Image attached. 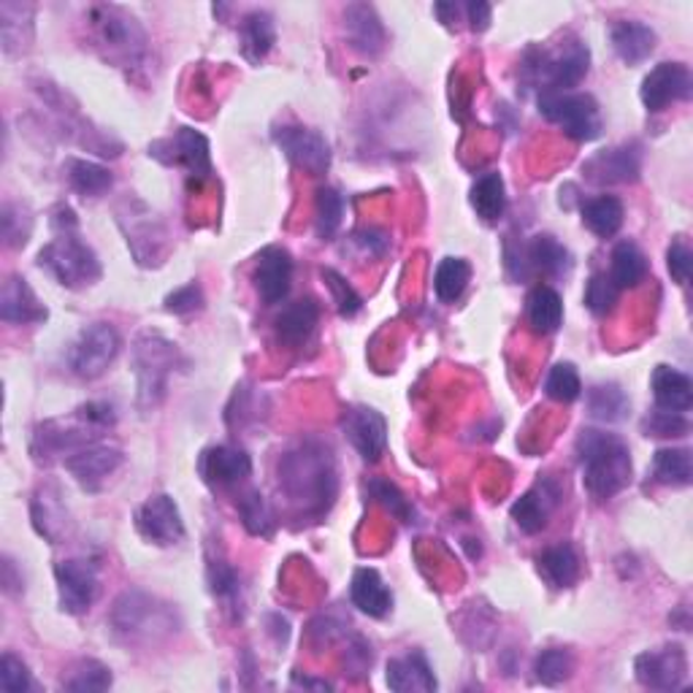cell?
I'll return each instance as SVG.
<instances>
[{
	"label": "cell",
	"mask_w": 693,
	"mask_h": 693,
	"mask_svg": "<svg viewBox=\"0 0 693 693\" xmlns=\"http://www.w3.org/2000/svg\"><path fill=\"white\" fill-rule=\"evenodd\" d=\"M279 491L301 517H323L339 493L334 452L320 439H301L279 458Z\"/></svg>",
	"instance_id": "obj_1"
},
{
	"label": "cell",
	"mask_w": 693,
	"mask_h": 693,
	"mask_svg": "<svg viewBox=\"0 0 693 693\" xmlns=\"http://www.w3.org/2000/svg\"><path fill=\"white\" fill-rule=\"evenodd\" d=\"M574 450H578L582 485L593 501L615 499L631 482V452L617 434L582 428Z\"/></svg>",
	"instance_id": "obj_2"
},
{
	"label": "cell",
	"mask_w": 693,
	"mask_h": 693,
	"mask_svg": "<svg viewBox=\"0 0 693 693\" xmlns=\"http://www.w3.org/2000/svg\"><path fill=\"white\" fill-rule=\"evenodd\" d=\"M52 225H55L57 236L38 253L41 269L49 271L63 288L79 290L96 284L103 273L101 260H98L96 249L79 236L77 214L68 206L55 209Z\"/></svg>",
	"instance_id": "obj_3"
},
{
	"label": "cell",
	"mask_w": 693,
	"mask_h": 693,
	"mask_svg": "<svg viewBox=\"0 0 693 693\" xmlns=\"http://www.w3.org/2000/svg\"><path fill=\"white\" fill-rule=\"evenodd\" d=\"M107 623L114 637L125 645H157L182 626L174 604L160 602L142 588L120 593Z\"/></svg>",
	"instance_id": "obj_4"
},
{
	"label": "cell",
	"mask_w": 693,
	"mask_h": 693,
	"mask_svg": "<svg viewBox=\"0 0 693 693\" xmlns=\"http://www.w3.org/2000/svg\"><path fill=\"white\" fill-rule=\"evenodd\" d=\"M92 41L109 63L120 68H144L149 60V38L133 14L112 3L87 9Z\"/></svg>",
	"instance_id": "obj_5"
},
{
	"label": "cell",
	"mask_w": 693,
	"mask_h": 693,
	"mask_svg": "<svg viewBox=\"0 0 693 693\" xmlns=\"http://www.w3.org/2000/svg\"><path fill=\"white\" fill-rule=\"evenodd\" d=\"M185 364L182 353L157 331H144L133 345V371H136V401L142 412H155L166 399L168 377Z\"/></svg>",
	"instance_id": "obj_6"
},
{
	"label": "cell",
	"mask_w": 693,
	"mask_h": 693,
	"mask_svg": "<svg viewBox=\"0 0 693 693\" xmlns=\"http://www.w3.org/2000/svg\"><path fill=\"white\" fill-rule=\"evenodd\" d=\"M523 74L532 81H541V92H569L591 71V49L582 41H569L558 52L532 49L523 55Z\"/></svg>",
	"instance_id": "obj_7"
},
{
	"label": "cell",
	"mask_w": 693,
	"mask_h": 693,
	"mask_svg": "<svg viewBox=\"0 0 693 693\" xmlns=\"http://www.w3.org/2000/svg\"><path fill=\"white\" fill-rule=\"evenodd\" d=\"M539 114L561 127L574 142H593L602 136V112L593 96L582 92H539Z\"/></svg>",
	"instance_id": "obj_8"
},
{
	"label": "cell",
	"mask_w": 693,
	"mask_h": 693,
	"mask_svg": "<svg viewBox=\"0 0 693 693\" xmlns=\"http://www.w3.org/2000/svg\"><path fill=\"white\" fill-rule=\"evenodd\" d=\"M122 339L112 323H90L81 328L68 353V366L79 380H98L120 355Z\"/></svg>",
	"instance_id": "obj_9"
},
{
	"label": "cell",
	"mask_w": 693,
	"mask_h": 693,
	"mask_svg": "<svg viewBox=\"0 0 693 693\" xmlns=\"http://www.w3.org/2000/svg\"><path fill=\"white\" fill-rule=\"evenodd\" d=\"M60 610L68 615H85L101 591V563L92 558H66L55 567Z\"/></svg>",
	"instance_id": "obj_10"
},
{
	"label": "cell",
	"mask_w": 693,
	"mask_h": 693,
	"mask_svg": "<svg viewBox=\"0 0 693 693\" xmlns=\"http://www.w3.org/2000/svg\"><path fill=\"white\" fill-rule=\"evenodd\" d=\"M149 157L160 160L163 166H179L195 179L212 177V153L209 138L193 127H177V133L160 142L149 144Z\"/></svg>",
	"instance_id": "obj_11"
},
{
	"label": "cell",
	"mask_w": 693,
	"mask_h": 693,
	"mask_svg": "<svg viewBox=\"0 0 693 693\" xmlns=\"http://www.w3.org/2000/svg\"><path fill=\"white\" fill-rule=\"evenodd\" d=\"M634 674L650 691H678L689 678V656L680 645L661 650H645L634 658Z\"/></svg>",
	"instance_id": "obj_12"
},
{
	"label": "cell",
	"mask_w": 693,
	"mask_h": 693,
	"mask_svg": "<svg viewBox=\"0 0 693 693\" xmlns=\"http://www.w3.org/2000/svg\"><path fill=\"white\" fill-rule=\"evenodd\" d=\"M122 461H125V456H122L120 447L96 439L90 441V445L79 447V450L74 452V456H68L63 463H66L68 474H71L85 491L98 493L116 474Z\"/></svg>",
	"instance_id": "obj_13"
},
{
	"label": "cell",
	"mask_w": 693,
	"mask_h": 693,
	"mask_svg": "<svg viewBox=\"0 0 693 693\" xmlns=\"http://www.w3.org/2000/svg\"><path fill=\"white\" fill-rule=\"evenodd\" d=\"M136 532L142 534L149 545L174 547L185 539V521L177 501L168 493L149 496L136 510Z\"/></svg>",
	"instance_id": "obj_14"
},
{
	"label": "cell",
	"mask_w": 693,
	"mask_h": 693,
	"mask_svg": "<svg viewBox=\"0 0 693 693\" xmlns=\"http://www.w3.org/2000/svg\"><path fill=\"white\" fill-rule=\"evenodd\" d=\"M693 77L685 63H658L653 71L642 79L639 98H642L648 112H663L678 101H691Z\"/></svg>",
	"instance_id": "obj_15"
},
{
	"label": "cell",
	"mask_w": 693,
	"mask_h": 693,
	"mask_svg": "<svg viewBox=\"0 0 693 693\" xmlns=\"http://www.w3.org/2000/svg\"><path fill=\"white\" fill-rule=\"evenodd\" d=\"M342 434L366 463H377L385 456L388 421L371 406H347L342 415Z\"/></svg>",
	"instance_id": "obj_16"
},
{
	"label": "cell",
	"mask_w": 693,
	"mask_h": 693,
	"mask_svg": "<svg viewBox=\"0 0 693 693\" xmlns=\"http://www.w3.org/2000/svg\"><path fill=\"white\" fill-rule=\"evenodd\" d=\"M273 144L288 155L293 166L309 174H325L331 166V147L323 133L301 125L273 127Z\"/></svg>",
	"instance_id": "obj_17"
},
{
	"label": "cell",
	"mask_w": 693,
	"mask_h": 693,
	"mask_svg": "<svg viewBox=\"0 0 693 693\" xmlns=\"http://www.w3.org/2000/svg\"><path fill=\"white\" fill-rule=\"evenodd\" d=\"M198 471H201L203 482H206L209 488L223 491V488L238 485V482H244L253 474V458H249L242 447L217 445L201 452V458H198Z\"/></svg>",
	"instance_id": "obj_18"
},
{
	"label": "cell",
	"mask_w": 693,
	"mask_h": 693,
	"mask_svg": "<svg viewBox=\"0 0 693 693\" xmlns=\"http://www.w3.org/2000/svg\"><path fill=\"white\" fill-rule=\"evenodd\" d=\"M253 282L266 304L273 306L288 299L290 284H293V258H290L288 249L277 247V244L260 249L258 260H255Z\"/></svg>",
	"instance_id": "obj_19"
},
{
	"label": "cell",
	"mask_w": 693,
	"mask_h": 693,
	"mask_svg": "<svg viewBox=\"0 0 693 693\" xmlns=\"http://www.w3.org/2000/svg\"><path fill=\"white\" fill-rule=\"evenodd\" d=\"M588 179L596 185H628L637 182L642 171V153L637 144H623V147L604 149L582 166Z\"/></svg>",
	"instance_id": "obj_20"
},
{
	"label": "cell",
	"mask_w": 693,
	"mask_h": 693,
	"mask_svg": "<svg viewBox=\"0 0 693 693\" xmlns=\"http://www.w3.org/2000/svg\"><path fill=\"white\" fill-rule=\"evenodd\" d=\"M345 33L349 46L364 57H380L388 49V33L371 3H349L345 9Z\"/></svg>",
	"instance_id": "obj_21"
},
{
	"label": "cell",
	"mask_w": 693,
	"mask_h": 693,
	"mask_svg": "<svg viewBox=\"0 0 693 693\" xmlns=\"http://www.w3.org/2000/svg\"><path fill=\"white\" fill-rule=\"evenodd\" d=\"M558 501H561V488H558V482L552 480V477H545V480H539L532 491L523 493V496L512 504V521L517 523L521 532L539 534L541 528L547 526V521H550Z\"/></svg>",
	"instance_id": "obj_22"
},
{
	"label": "cell",
	"mask_w": 693,
	"mask_h": 693,
	"mask_svg": "<svg viewBox=\"0 0 693 693\" xmlns=\"http://www.w3.org/2000/svg\"><path fill=\"white\" fill-rule=\"evenodd\" d=\"M49 317V309L41 304L27 279L9 277L0 290V320L9 325H38Z\"/></svg>",
	"instance_id": "obj_23"
},
{
	"label": "cell",
	"mask_w": 693,
	"mask_h": 693,
	"mask_svg": "<svg viewBox=\"0 0 693 693\" xmlns=\"http://www.w3.org/2000/svg\"><path fill=\"white\" fill-rule=\"evenodd\" d=\"M320 323V304L306 295V299L293 301L277 314L273 320V331H277L279 345H284L288 349H301L309 345V339L314 336Z\"/></svg>",
	"instance_id": "obj_24"
},
{
	"label": "cell",
	"mask_w": 693,
	"mask_h": 693,
	"mask_svg": "<svg viewBox=\"0 0 693 693\" xmlns=\"http://www.w3.org/2000/svg\"><path fill=\"white\" fill-rule=\"evenodd\" d=\"M650 385H653V399L658 410H667V412H685L693 406V382L689 375H683L680 369L674 366H656L653 377H650Z\"/></svg>",
	"instance_id": "obj_25"
},
{
	"label": "cell",
	"mask_w": 693,
	"mask_h": 693,
	"mask_svg": "<svg viewBox=\"0 0 693 693\" xmlns=\"http://www.w3.org/2000/svg\"><path fill=\"white\" fill-rule=\"evenodd\" d=\"M537 572L556 591H567L580 580V556L569 541L545 547L537 556Z\"/></svg>",
	"instance_id": "obj_26"
},
{
	"label": "cell",
	"mask_w": 693,
	"mask_h": 693,
	"mask_svg": "<svg viewBox=\"0 0 693 693\" xmlns=\"http://www.w3.org/2000/svg\"><path fill=\"white\" fill-rule=\"evenodd\" d=\"M349 599L355 607L369 617H385L393 610V593L380 578L377 569H358L353 574V585H349Z\"/></svg>",
	"instance_id": "obj_27"
},
{
	"label": "cell",
	"mask_w": 693,
	"mask_h": 693,
	"mask_svg": "<svg viewBox=\"0 0 693 693\" xmlns=\"http://www.w3.org/2000/svg\"><path fill=\"white\" fill-rule=\"evenodd\" d=\"M610 38H613L615 55L626 66H639L656 49V31L639 20H621L610 33Z\"/></svg>",
	"instance_id": "obj_28"
},
{
	"label": "cell",
	"mask_w": 693,
	"mask_h": 693,
	"mask_svg": "<svg viewBox=\"0 0 693 693\" xmlns=\"http://www.w3.org/2000/svg\"><path fill=\"white\" fill-rule=\"evenodd\" d=\"M388 689L399 693L436 691V678L428 658L421 650H412V653L388 661Z\"/></svg>",
	"instance_id": "obj_29"
},
{
	"label": "cell",
	"mask_w": 693,
	"mask_h": 693,
	"mask_svg": "<svg viewBox=\"0 0 693 693\" xmlns=\"http://www.w3.org/2000/svg\"><path fill=\"white\" fill-rule=\"evenodd\" d=\"M526 249H528V266H534V269H537L539 273H545V277L558 279V277H567V273L572 271V266H574L572 253H569V249L563 247L556 236H550V233H539V236H534Z\"/></svg>",
	"instance_id": "obj_30"
},
{
	"label": "cell",
	"mask_w": 693,
	"mask_h": 693,
	"mask_svg": "<svg viewBox=\"0 0 693 693\" xmlns=\"http://www.w3.org/2000/svg\"><path fill=\"white\" fill-rule=\"evenodd\" d=\"M526 317L528 325H532L537 334H556L563 323V301L561 295H558V290H552L550 284H537V288L528 293Z\"/></svg>",
	"instance_id": "obj_31"
},
{
	"label": "cell",
	"mask_w": 693,
	"mask_h": 693,
	"mask_svg": "<svg viewBox=\"0 0 693 693\" xmlns=\"http://www.w3.org/2000/svg\"><path fill=\"white\" fill-rule=\"evenodd\" d=\"M66 177L74 193H79L85 198H98V195L109 193L114 185L112 171H109L107 166H101V163L87 160V157H68Z\"/></svg>",
	"instance_id": "obj_32"
},
{
	"label": "cell",
	"mask_w": 693,
	"mask_h": 693,
	"mask_svg": "<svg viewBox=\"0 0 693 693\" xmlns=\"http://www.w3.org/2000/svg\"><path fill=\"white\" fill-rule=\"evenodd\" d=\"M242 33V52L249 63H260L277 41V27L269 11H249L238 25Z\"/></svg>",
	"instance_id": "obj_33"
},
{
	"label": "cell",
	"mask_w": 693,
	"mask_h": 693,
	"mask_svg": "<svg viewBox=\"0 0 693 693\" xmlns=\"http://www.w3.org/2000/svg\"><path fill=\"white\" fill-rule=\"evenodd\" d=\"M613 264H610V279L617 290H628L637 288L639 282H645L648 277V258H645L642 249L634 242L623 238V242L615 244L613 249Z\"/></svg>",
	"instance_id": "obj_34"
},
{
	"label": "cell",
	"mask_w": 693,
	"mask_h": 693,
	"mask_svg": "<svg viewBox=\"0 0 693 693\" xmlns=\"http://www.w3.org/2000/svg\"><path fill=\"white\" fill-rule=\"evenodd\" d=\"M580 214H582V225H585L591 233H596L599 238H613L615 233L621 231L623 217H626L621 198H615V195L591 198V201L582 203Z\"/></svg>",
	"instance_id": "obj_35"
},
{
	"label": "cell",
	"mask_w": 693,
	"mask_h": 693,
	"mask_svg": "<svg viewBox=\"0 0 693 693\" xmlns=\"http://www.w3.org/2000/svg\"><path fill=\"white\" fill-rule=\"evenodd\" d=\"M471 206H474L477 217L485 220V223H499L506 212V190H504V179H501L499 171H488L471 185V195H469Z\"/></svg>",
	"instance_id": "obj_36"
},
{
	"label": "cell",
	"mask_w": 693,
	"mask_h": 693,
	"mask_svg": "<svg viewBox=\"0 0 693 693\" xmlns=\"http://www.w3.org/2000/svg\"><path fill=\"white\" fill-rule=\"evenodd\" d=\"M653 477L661 485L689 488L693 480V461L689 447H661L653 458Z\"/></svg>",
	"instance_id": "obj_37"
},
{
	"label": "cell",
	"mask_w": 693,
	"mask_h": 693,
	"mask_svg": "<svg viewBox=\"0 0 693 693\" xmlns=\"http://www.w3.org/2000/svg\"><path fill=\"white\" fill-rule=\"evenodd\" d=\"M471 279V266L463 258H445L436 266L434 273V290L436 299L445 301V304H456L458 299L466 293Z\"/></svg>",
	"instance_id": "obj_38"
},
{
	"label": "cell",
	"mask_w": 693,
	"mask_h": 693,
	"mask_svg": "<svg viewBox=\"0 0 693 693\" xmlns=\"http://www.w3.org/2000/svg\"><path fill=\"white\" fill-rule=\"evenodd\" d=\"M588 412H591V417H596V421L602 423L623 421L628 412V395L623 393L621 385H613V382H607V385H593L588 390Z\"/></svg>",
	"instance_id": "obj_39"
},
{
	"label": "cell",
	"mask_w": 693,
	"mask_h": 693,
	"mask_svg": "<svg viewBox=\"0 0 693 693\" xmlns=\"http://www.w3.org/2000/svg\"><path fill=\"white\" fill-rule=\"evenodd\" d=\"M16 22H20L16 3H11V0L0 3V36H3V52L9 57L27 52L33 41V16L22 22V25H16Z\"/></svg>",
	"instance_id": "obj_40"
},
{
	"label": "cell",
	"mask_w": 693,
	"mask_h": 693,
	"mask_svg": "<svg viewBox=\"0 0 693 693\" xmlns=\"http://www.w3.org/2000/svg\"><path fill=\"white\" fill-rule=\"evenodd\" d=\"M209 585H212V593L220 599V602L228 604V610H236L242 615L244 599H242V580H238V572L225 563L223 558H212L209 561Z\"/></svg>",
	"instance_id": "obj_41"
},
{
	"label": "cell",
	"mask_w": 693,
	"mask_h": 693,
	"mask_svg": "<svg viewBox=\"0 0 693 693\" xmlns=\"http://www.w3.org/2000/svg\"><path fill=\"white\" fill-rule=\"evenodd\" d=\"M572 672H574V658L569 650H563V648L541 650V653L537 656V661H534V678H537L541 685H550V689L567 683V680L572 678Z\"/></svg>",
	"instance_id": "obj_42"
},
{
	"label": "cell",
	"mask_w": 693,
	"mask_h": 693,
	"mask_svg": "<svg viewBox=\"0 0 693 693\" xmlns=\"http://www.w3.org/2000/svg\"><path fill=\"white\" fill-rule=\"evenodd\" d=\"M314 228H317V236L323 238H334V233L339 231L342 217H345V198L339 195V190L334 188H320L317 190V201H314Z\"/></svg>",
	"instance_id": "obj_43"
},
{
	"label": "cell",
	"mask_w": 693,
	"mask_h": 693,
	"mask_svg": "<svg viewBox=\"0 0 693 693\" xmlns=\"http://www.w3.org/2000/svg\"><path fill=\"white\" fill-rule=\"evenodd\" d=\"M33 523H36L41 537L49 539L52 545L66 532V510H63L57 496H49V491H41L33 501Z\"/></svg>",
	"instance_id": "obj_44"
},
{
	"label": "cell",
	"mask_w": 693,
	"mask_h": 693,
	"mask_svg": "<svg viewBox=\"0 0 693 693\" xmlns=\"http://www.w3.org/2000/svg\"><path fill=\"white\" fill-rule=\"evenodd\" d=\"M112 669L107 663L96 661V658H87L71 672V678L63 680V691H77V693H98L112 689Z\"/></svg>",
	"instance_id": "obj_45"
},
{
	"label": "cell",
	"mask_w": 693,
	"mask_h": 693,
	"mask_svg": "<svg viewBox=\"0 0 693 693\" xmlns=\"http://www.w3.org/2000/svg\"><path fill=\"white\" fill-rule=\"evenodd\" d=\"M238 515H242L244 528H247L253 537H271L273 534V515L266 504V499L258 491H247L242 499L236 501Z\"/></svg>",
	"instance_id": "obj_46"
},
{
	"label": "cell",
	"mask_w": 693,
	"mask_h": 693,
	"mask_svg": "<svg viewBox=\"0 0 693 693\" xmlns=\"http://www.w3.org/2000/svg\"><path fill=\"white\" fill-rule=\"evenodd\" d=\"M0 225H3V244L9 249L25 247L27 238L33 233V217L27 209H22L20 203H3V212H0Z\"/></svg>",
	"instance_id": "obj_47"
},
{
	"label": "cell",
	"mask_w": 693,
	"mask_h": 693,
	"mask_svg": "<svg viewBox=\"0 0 693 693\" xmlns=\"http://www.w3.org/2000/svg\"><path fill=\"white\" fill-rule=\"evenodd\" d=\"M545 390L552 401H561V404H572V401H578L582 395V382H580L578 369H574L572 364H556L550 369V375H547Z\"/></svg>",
	"instance_id": "obj_48"
},
{
	"label": "cell",
	"mask_w": 693,
	"mask_h": 693,
	"mask_svg": "<svg viewBox=\"0 0 693 693\" xmlns=\"http://www.w3.org/2000/svg\"><path fill=\"white\" fill-rule=\"evenodd\" d=\"M320 277H323V282L328 284L331 295H334V304H336V309H339L342 317H355V314L364 309V299L355 293L353 284H349L339 271L323 269L320 271Z\"/></svg>",
	"instance_id": "obj_49"
},
{
	"label": "cell",
	"mask_w": 693,
	"mask_h": 693,
	"mask_svg": "<svg viewBox=\"0 0 693 693\" xmlns=\"http://www.w3.org/2000/svg\"><path fill=\"white\" fill-rule=\"evenodd\" d=\"M617 299H621V290L615 288L613 279H610L607 273H593L591 282H588L585 288V306L591 309L596 317H604V314L613 312Z\"/></svg>",
	"instance_id": "obj_50"
},
{
	"label": "cell",
	"mask_w": 693,
	"mask_h": 693,
	"mask_svg": "<svg viewBox=\"0 0 693 693\" xmlns=\"http://www.w3.org/2000/svg\"><path fill=\"white\" fill-rule=\"evenodd\" d=\"M645 436H656V439H674V436H685L691 431L689 417L680 412L656 410L642 421Z\"/></svg>",
	"instance_id": "obj_51"
},
{
	"label": "cell",
	"mask_w": 693,
	"mask_h": 693,
	"mask_svg": "<svg viewBox=\"0 0 693 693\" xmlns=\"http://www.w3.org/2000/svg\"><path fill=\"white\" fill-rule=\"evenodd\" d=\"M0 691L3 693H25L31 691V669L20 656L3 653L0 658Z\"/></svg>",
	"instance_id": "obj_52"
},
{
	"label": "cell",
	"mask_w": 693,
	"mask_h": 693,
	"mask_svg": "<svg viewBox=\"0 0 693 693\" xmlns=\"http://www.w3.org/2000/svg\"><path fill=\"white\" fill-rule=\"evenodd\" d=\"M369 493H371V496H375L377 501H380V504L385 506V510L393 512V515L399 517V521L410 523L412 517H415V512H412L410 501L404 499V493H401L399 488L393 485V482L380 480V477H375V480L369 482Z\"/></svg>",
	"instance_id": "obj_53"
},
{
	"label": "cell",
	"mask_w": 693,
	"mask_h": 693,
	"mask_svg": "<svg viewBox=\"0 0 693 693\" xmlns=\"http://www.w3.org/2000/svg\"><path fill=\"white\" fill-rule=\"evenodd\" d=\"M667 269L672 273V279L678 284H689L691 282V271H693V253L689 247V242L683 238H674L667 249Z\"/></svg>",
	"instance_id": "obj_54"
},
{
	"label": "cell",
	"mask_w": 693,
	"mask_h": 693,
	"mask_svg": "<svg viewBox=\"0 0 693 693\" xmlns=\"http://www.w3.org/2000/svg\"><path fill=\"white\" fill-rule=\"evenodd\" d=\"M258 401H260L258 393H253V390H247V388H236V393H233V401L228 406V423L247 425V421H260Z\"/></svg>",
	"instance_id": "obj_55"
},
{
	"label": "cell",
	"mask_w": 693,
	"mask_h": 693,
	"mask_svg": "<svg viewBox=\"0 0 693 693\" xmlns=\"http://www.w3.org/2000/svg\"><path fill=\"white\" fill-rule=\"evenodd\" d=\"M203 306V290L198 282L185 284V288L174 290L166 295V312L171 314H193Z\"/></svg>",
	"instance_id": "obj_56"
},
{
	"label": "cell",
	"mask_w": 693,
	"mask_h": 693,
	"mask_svg": "<svg viewBox=\"0 0 693 693\" xmlns=\"http://www.w3.org/2000/svg\"><path fill=\"white\" fill-rule=\"evenodd\" d=\"M353 242L358 244L364 253H369L371 258H385L390 249V236L382 228H364L353 233Z\"/></svg>",
	"instance_id": "obj_57"
},
{
	"label": "cell",
	"mask_w": 693,
	"mask_h": 693,
	"mask_svg": "<svg viewBox=\"0 0 693 693\" xmlns=\"http://www.w3.org/2000/svg\"><path fill=\"white\" fill-rule=\"evenodd\" d=\"M463 11H466V20H469L471 31H474V33L488 31V25H491V16H493L491 3H482V0H471V3L463 5Z\"/></svg>",
	"instance_id": "obj_58"
},
{
	"label": "cell",
	"mask_w": 693,
	"mask_h": 693,
	"mask_svg": "<svg viewBox=\"0 0 693 693\" xmlns=\"http://www.w3.org/2000/svg\"><path fill=\"white\" fill-rule=\"evenodd\" d=\"M22 574L20 578H16V567H14V561H11L9 556L3 558V591L9 593V596H16V593L22 591Z\"/></svg>",
	"instance_id": "obj_59"
},
{
	"label": "cell",
	"mask_w": 693,
	"mask_h": 693,
	"mask_svg": "<svg viewBox=\"0 0 693 693\" xmlns=\"http://www.w3.org/2000/svg\"><path fill=\"white\" fill-rule=\"evenodd\" d=\"M458 11H461V5L458 3H436L434 5V14L439 16V20L445 22L447 27H452V22L458 20Z\"/></svg>",
	"instance_id": "obj_60"
},
{
	"label": "cell",
	"mask_w": 693,
	"mask_h": 693,
	"mask_svg": "<svg viewBox=\"0 0 693 693\" xmlns=\"http://www.w3.org/2000/svg\"><path fill=\"white\" fill-rule=\"evenodd\" d=\"M293 685H304V689H317V691L334 689V685L325 683V680H309V678H299V674H293Z\"/></svg>",
	"instance_id": "obj_61"
}]
</instances>
